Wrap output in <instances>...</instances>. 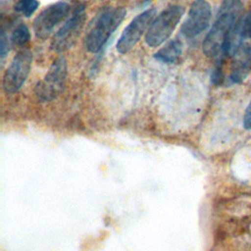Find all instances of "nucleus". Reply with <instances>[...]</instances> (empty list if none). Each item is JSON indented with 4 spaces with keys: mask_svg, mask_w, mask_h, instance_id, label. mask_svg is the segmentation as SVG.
<instances>
[{
    "mask_svg": "<svg viewBox=\"0 0 251 251\" xmlns=\"http://www.w3.org/2000/svg\"><path fill=\"white\" fill-rule=\"evenodd\" d=\"M86 20L83 6H78L74 11L71 18L53 35L51 49L56 52H63L71 48L79 36Z\"/></svg>",
    "mask_w": 251,
    "mask_h": 251,
    "instance_id": "39448f33",
    "label": "nucleus"
},
{
    "mask_svg": "<svg viewBox=\"0 0 251 251\" xmlns=\"http://www.w3.org/2000/svg\"><path fill=\"white\" fill-rule=\"evenodd\" d=\"M184 9L179 5H170L152 22L145 33V42L150 47H158L173 33L180 21Z\"/></svg>",
    "mask_w": 251,
    "mask_h": 251,
    "instance_id": "7ed1b4c3",
    "label": "nucleus"
},
{
    "mask_svg": "<svg viewBox=\"0 0 251 251\" xmlns=\"http://www.w3.org/2000/svg\"><path fill=\"white\" fill-rule=\"evenodd\" d=\"M69 12L70 5L65 1H59L45 8L33 21L35 35L41 39L48 37L54 27L68 16Z\"/></svg>",
    "mask_w": 251,
    "mask_h": 251,
    "instance_id": "6e6552de",
    "label": "nucleus"
},
{
    "mask_svg": "<svg viewBox=\"0 0 251 251\" xmlns=\"http://www.w3.org/2000/svg\"><path fill=\"white\" fill-rule=\"evenodd\" d=\"M243 126L246 129H251V101L246 108L244 118H243Z\"/></svg>",
    "mask_w": 251,
    "mask_h": 251,
    "instance_id": "f3484780",
    "label": "nucleus"
},
{
    "mask_svg": "<svg viewBox=\"0 0 251 251\" xmlns=\"http://www.w3.org/2000/svg\"><path fill=\"white\" fill-rule=\"evenodd\" d=\"M32 62V54L29 50H22L13 58L6 70L2 85L7 93L18 91L25 81Z\"/></svg>",
    "mask_w": 251,
    "mask_h": 251,
    "instance_id": "423d86ee",
    "label": "nucleus"
},
{
    "mask_svg": "<svg viewBox=\"0 0 251 251\" xmlns=\"http://www.w3.org/2000/svg\"><path fill=\"white\" fill-rule=\"evenodd\" d=\"M155 16L156 10L154 8L137 15L124 29L117 42V50L122 54L128 52L139 41L143 33L148 30Z\"/></svg>",
    "mask_w": 251,
    "mask_h": 251,
    "instance_id": "0eeeda50",
    "label": "nucleus"
},
{
    "mask_svg": "<svg viewBox=\"0 0 251 251\" xmlns=\"http://www.w3.org/2000/svg\"><path fill=\"white\" fill-rule=\"evenodd\" d=\"M11 38H12L13 43L18 46L25 45L29 41V38H30V33H29L28 27L24 24L19 25L13 31Z\"/></svg>",
    "mask_w": 251,
    "mask_h": 251,
    "instance_id": "f8f14e48",
    "label": "nucleus"
},
{
    "mask_svg": "<svg viewBox=\"0 0 251 251\" xmlns=\"http://www.w3.org/2000/svg\"><path fill=\"white\" fill-rule=\"evenodd\" d=\"M212 80L215 84H221L222 81H223V73H222V66L221 64H219L214 73H213V75H212Z\"/></svg>",
    "mask_w": 251,
    "mask_h": 251,
    "instance_id": "dca6fc26",
    "label": "nucleus"
},
{
    "mask_svg": "<svg viewBox=\"0 0 251 251\" xmlns=\"http://www.w3.org/2000/svg\"><path fill=\"white\" fill-rule=\"evenodd\" d=\"M211 14V6L206 0H195L181 25L182 34L191 38L201 33L208 26Z\"/></svg>",
    "mask_w": 251,
    "mask_h": 251,
    "instance_id": "1a4fd4ad",
    "label": "nucleus"
},
{
    "mask_svg": "<svg viewBox=\"0 0 251 251\" xmlns=\"http://www.w3.org/2000/svg\"><path fill=\"white\" fill-rule=\"evenodd\" d=\"M237 31L241 39H251V12H249L242 22L237 24Z\"/></svg>",
    "mask_w": 251,
    "mask_h": 251,
    "instance_id": "4468645a",
    "label": "nucleus"
},
{
    "mask_svg": "<svg viewBox=\"0 0 251 251\" xmlns=\"http://www.w3.org/2000/svg\"><path fill=\"white\" fill-rule=\"evenodd\" d=\"M182 44L179 40L174 39L168 42L163 48H161L156 54L155 58L164 63H175L181 55Z\"/></svg>",
    "mask_w": 251,
    "mask_h": 251,
    "instance_id": "9b49d317",
    "label": "nucleus"
},
{
    "mask_svg": "<svg viewBox=\"0 0 251 251\" xmlns=\"http://www.w3.org/2000/svg\"><path fill=\"white\" fill-rule=\"evenodd\" d=\"M38 5L37 0H19L15 5V10L25 17H30L35 12Z\"/></svg>",
    "mask_w": 251,
    "mask_h": 251,
    "instance_id": "ddd939ff",
    "label": "nucleus"
},
{
    "mask_svg": "<svg viewBox=\"0 0 251 251\" xmlns=\"http://www.w3.org/2000/svg\"><path fill=\"white\" fill-rule=\"evenodd\" d=\"M67 77V61L65 57H58L51 65L45 77L35 86V93L39 99L50 101L63 90Z\"/></svg>",
    "mask_w": 251,
    "mask_h": 251,
    "instance_id": "20e7f679",
    "label": "nucleus"
},
{
    "mask_svg": "<svg viewBox=\"0 0 251 251\" xmlns=\"http://www.w3.org/2000/svg\"><path fill=\"white\" fill-rule=\"evenodd\" d=\"M240 9V0H225L223 2L217 20L203 41V52L207 57H215L221 52L226 53Z\"/></svg>",
    "mask_w": 251,
    "mask_h": 251,
    "instance_id": "f257e3e1",
    "label": "nucleus"
},
{
    "mask_svg": "<svg viewBox=\"0 0 251 251\" xmlns=\"http://www.w3.org/2000/svg\"><path fill=\"white\" fill-rule=\"evenodd\" d=\"M9 52V43H8V39L6 36V33L4 31V29L1 30V35H0V56L3 59L7 53Z\"/></svg>",
    "mask_w": 251,
    "mask_h": 251,
    "instance_id": "2eb2a0df",
    "label": "nucleus"
},
{
    "mask_svg": "<svg viewBox=\"0 0 251 251\" xmlns=\"http://www.w3.org/2000/svg\"><path fill=\"white\" fill-rule=\"evenodd\" d=\"M126 13V9L123 7L104 8L96 18L93 26L86 35V49L91 53L99 52L111 34L120 25Z\"/></svg>",
    "mask_w": 251,
    "mask_h": 251,
    "instance_id": "f03ea898",
    "label": "nucleus"
},
{
    "mask_svg": "<svg viewBox=\"0 0 251 251\" xmlns=\"http://www.w3.org/2000/svg\"><path fill=\"white\" fill-rule=\"evenodd\" d=\"M232 56L230 79L235 83H239L242 82L251 72V46L239 42L233 50Z\"/></svg>",
    "mask_w": 251,
    "mask_h": 251,
    "instance_id": "9d476101",
    "label": "nucleus"
}]
</instances>
